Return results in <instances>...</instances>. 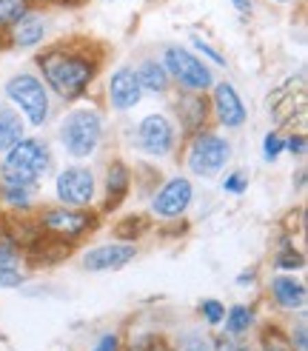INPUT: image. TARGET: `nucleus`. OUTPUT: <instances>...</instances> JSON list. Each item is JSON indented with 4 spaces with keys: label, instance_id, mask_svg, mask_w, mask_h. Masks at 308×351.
<instances>
[{
    "label": "nucleus",
    "instance_id": "obj_38",
    "mask_svg": "<svg viewBox=\"0 0 308 351\" xmlns=\"http://www.w3.org/2000/svg\"><path fill=\"white\" fill-rule=\"evenodd\" d=\"M237 12H251V0H231Z\"/></svg>",
    "mask_w": 308,
    "mask_h": 351
},
{
    "label": "nucleus",
    "instance_id": "obj_24",
    "mask_svg": "<svg viewBox=\"0 0 308 351\" xmlns=\"http://www.w3.org/2000/svg\"><path fill=\"white\" fill-rule=\"evenodd\" d=\"M260 351H291V343L283 331L274 326V328H263V337H260Z\"/></svg>",
    "mask_w": 308,
    "mask_h": 351
},
{
    "label": "nucleus",
    "instance_id": "obj_23",
    "mask_svg": "<svg viewBox=\"0 0 308 351\" xmlns=\"http://www.w3.org/2000/svg\"><path fill=\"white\" fill-rule=\"evenodd\" d=\"M31 12V0H0V29H9Z\"/></svg>",
    "mask_w": 308,
    "mask_h": 351
},
{
    "label": "nucleus",
    "instance_id": "obj_4",
    "mask_svg": "<svg viewBox=\"0 0 308 351\" xmlns=\"http://www.w3.org/2000/svg\"><path fill=\"white\" fill-rule=\"evenodd\" d=\"M266 109H268L271 120L277 123V126H294V123H303L305 112H308L305 75L300 72L297 77H291L283 86H277V89L268 95Z\"/></svg>",
    "mask_w": 308,
    "mask_h": 351
},
{
    "label": "nucleus",
    "instance_id": "obj_36",
    "mask_svg": "<svg viewBox=\"0 0 308 351\" xmlns=\"http://www.w3.org/2000/svg\"><path fill=\"white\" fill-rule=\"evenodd\" d=\"M214 348H217V351H251L248 346H243V343H234L231 337H217Z\"/></svg>",
    "mask_w": 308,
    "mask_h": 351
},
{
    "label": "nucleus",
    "instance_id": "obj_39",
    "mask_svg": "<svg viewBox=\"0 0 308 351\" xmlns=\"http://www.w3.org/2000/svg\"><path fill=\"white\" fill-rule=\"evenodd\" d=\"M46 3H55V6H75L80 0H46Z\"/></svg>",
    "mask_w": 308,
    "mask_h": 351
},
{
    "label": "nucleus",
    "instance_id": "obj_28",
    "mask_svg": "<svg viewBox=\"0 0 308 351\" xmlns=\"http://www.w3.org/2000/svg\"><path fill=\"white\" fill-rule=\"evenodd\" d=\"M283 152H285V137H280L277 132H268L263 140V157L271 163V160H277Z\"/></svg>",
    "mask_w": 308,
    "mask_h": 351
},
{
    "label": "nucleus",
    "instance_id": "obj_30",
    "mask_svg": "<svg viewBox=\"0 0 308 351\" xmlns=\"http://www.w3.org/2000/svg\"><path fill=\"white\" fill-rule=\"evenodd\" d=\"M177 351H211V343L205 340L200 331H192V335H185L180 340V348Z\"/></svg>",
    "mask_w": 308,
    "mask_h": 351
},
{
    "label": "nucleus",
    "instance_id": "obj_20",
    "mask_svg": "<svg viewBox=\"0 0 308 351\" xmlns=\"http://www.w3.org/2000/svg\"><path fill=\"white\" fill-rule=\"evenodd\" d=\"M17 140H23V120L14 109L0 106V152H9Z\"/></svg>",
    "mask_w": 308,
    "mask_h": 351
},
{
    "label": "nucleus",
    "instance_id": "obj_21",
    "mask_svg": "<svg viewBox=\"0 0 308 351\" xmlns=\"http://www.w3.org/2000/svg\"><path fill=\"white\" fill-rule=\"evenodd\" d=\"M222 323H226V335L229 337L246 335V331L254 326V308L251 306H231L226 311V317H222Z\"/></svg>",
    "mask_w": 308,
    "mask_h": 351
},
{
    "label": "nucleus",
    "instance_id": "obj_27",
    "mask_svg": "<svg viewBox=\"0 0 308 351\" xmlns=\"http://www.w3.org/2000/svg\"><path fill=\"white\" fill-rule=\"evenodd\" d=\"M200 314H203V320L209 326H220L222 317H226V306H222L220 300H214V297H209V300L200 303Z\"/></svg>",
    "mask_w": 308,
    "mask_h": 351
},
{
    "label": "nucleus",
    "instance_id": "obj_8",
    "mask_svg": "<svg viewBox=\"0 0 308 351\" xmlns=\"http://www.w3.org/2000/svg\"><path fill=\"white\" fill-rule=\"evenodd\" d=\"M163 66H166L168 77H175L188 92H205L209 86H214L211 69L183 46H168L163 55Z\"/></svg>",
    "mask_w": 308,
    "mask_h": 351
},
{
    "label": "nucleus",
    "instance_id": "obj_13",
    "mask_svg": "<svg viewBox=\"0 0 308 351\" xmlns=\"http://www.w3.org/2000/svg\"><path fill=\"white\" fill-rule=\"evenodd\" d=\"M140 100H143V89H140V80H137V72L129 69V66L117 69V72L112 75V80H109V103H112V109L129 112Z\"/></svg>",
    "mask_w": 308,
    "mask_h": 351
},
{
    "label": "nucleus",
    "instance_id": "obj_14",
    "mask_svg": "<svg viewBox=\"0 0 308 351\" xmlns=\"http://www.w3.org/2000/svg\"><path fill=\"white\" fill-rule=\"evenodd\" d=\"M211 106H214V114L220 120V126L226 129H237L246 123V106L240 100L237 89L231 83H217L214 86V97H211Z\"/></svg>",
    "mask_w": 308,
    "mask_h": 351
},
{
    "label": "nucleus",
    "instance_id": "obj_41",
    "mask_svg": "<svg viewBox=\"0 0 308 351\" xmlns=\"http://www.w3.org/2000/svg\"><path fill=\"white\" fill-rule=\"evenodd\" d=\"M277 3H291V0H277Z\"/></svg>",
    "mask_w": 308,
    "mask_h": 351
},
{
    "label": "nucleus",
    "instance_id": "obj_10",
    "mask_svg": "<svg viewBox=\"0 0 308 351\" xmlns=\"http://www.w3.org/2000/svg\"><path fill=\"white\" fill-rule=\"evenodd\" d=\"M137 146L151 157H166L175 149V126L166 114H146L137 126Z\"/></svg>",
    "mask_w": 308,
    "mask_h": 351
},
{
    "label": "nucleus",
    "instance_id": "obj_15",
    "mask_svg": "<svg viewBox=\"0 0 308 351\" xmlns=\"http://www.w3.org/2000/svg\"><path fill=\"white\" fill-rule=\"evenodd\" d=\"M177 114H180L183 129L188 134H194L203 129L205 117H209V100L203 97V92H185L177 100Z\"/></svg>",
    "mask_w": 308,
    "mask_h": 351
},
{
    "label": "nucleus",
    "instance_id": "obj_25",
    "mask_svg": "<svg viewBox=\"0 0 308 351\" xmlns=\"http://www.w3.org/2000/svg\"><path fill=\"white\" fill-rule=\"evenodd\" d=\"M146 226H149V220L140 217V215H137V217H129V220H123V223L117 226V237L123 240V243H129L131 237H140V234L146 232Z\"/></svg>",
    "mask_w": 308,
    "mask_h": 351
},
{
    "label": "nucleus",
    "instance_id": "obj_18",
    "mask_svg": "<svg viewBox=\"0 0 308 351\" xmlns=\"http://www.w3.org/2000/svg\"><path fill=\"white\" fill-rule=\"evenodd\" d=\"M129 189H131V171L126 163H120L114 160L106 171V212H112V208L120 206V200H123L129 195Z\"/></svg>",
    "mask_w": 308,
    "mask_h": 351
},
{
    "label": "nucleus",
    "instance_id": "obj_11",
    "mask_svg": "<svg viewBox=\"0 0 308 351\" xmlns=\"http://www.w3.org/2000/svg\"><path fill=\"white\" fill-rule=\"evenodd\" d=\"M192 197H194V189L185 178H171L163 183V189L154 195L151 200V212L163 217V220H175L180 217L188 206H192Z\"/></svg>",
    "mask_w": 308,
    "mask_h": 351
},
{
    "label": "nucleus",
    "instance_id": "obj_3",
    "mask_svg": "<svg viewBox=\"0 0 308 351\" xmlns=\"http://www.w3.org/2000/svg\"><path fill=\"white\" fill-rule=\"evenodd\" d=\"M103 137V117L94 109H75L60 123V143L72 157H89Z\"/></svg>",
    "mask_w": 308,
    "mask_h": 351
},
{
    "label": "nucleus",
    "instance_id": "obj_12",
    "mask_svg": "<svg viewBox=\"0 0 308 351\" xmlns=\"http://www.w3.org/2000/svg\"><path fill=\"white\" fill-rule=\"evenodd\" d=\"M134 254H137L134 243H106V245H97V249H89L83 254V269H89L94 274L117 271V269L129 266Z\"/></svg>",
    "mask_w": 308,
    "mask_h": 351
},
{
    "label": "nucleus",
    "instance_id": "obj_16",
    "mask_svg": "<svg viewBox=\"0 0 308 351\" xmlns=\"http://www.w3.org/2000/svg\"><path fill=\"white\" fill-rule=\"evenodd\" d=\"M271 297L280 308L294 311V308L305 306V286L300 283V280L288 277V274H277L271 280Z\"/></svg>",
    "mask_w": 308,
    "mask_h": 351
},
{
    "label": "nucleus",
    "instance_id": "obj_33",
    "mask_svg": "<svg viewBox=\"0 0 308 351\" xmlns=\"http://www.w3.org/2000/svg\"><path fill=\"white\" fill-rule=\"evenodd\" d=\"M285 149L291 152V154H305L308 152V140H305V134H291V137H285Z\"/></svg>",
    "mask_w": 308,
    "mask_h": 351
},
{
    "label": "nucleus",
    "instance_id": "obj_6",
    "mask_svg": "<svg viewBox=\"0 0 308 351\" xmlns=\"http://www.w3.org/2000/svg\"><path fill=\"white\" fill-rule=\"evenodd\" d=\"M6 95H9V100L14 103V106L26 114V120L31 123V126H43V123L49 120V92L34 75L21 72V75L9 77Z\"/></svg>",
    "mask_w": 308,
    "mask_h": 351
},
{
    "label": "nucleus",
    "instance_id": "obj_7",
    "mask_svg": "<svg viewBox=\"0 0 308 351\" xmlns=\"http://www.w3.org/2000/svg\"><path fill=\"white\" fill-rule=\"evenodd\" d=\"M231 146L226 137H220L214 132H194L192 146H188V169L200 178H211L222 166L229 163Z\"/></svg>",
    "mask_w": 308,
    "mask_h": 351
},
{
    "label": "nucleus",
    "instance_id": "obj_32",
    "mask_svg": "<svg viewBox=\"0 0 308 351\" xmlns=\"http://www.w3.org/2000/svg\"><path fill=\"white\" fill-rule=\"evenodd\" d=\"M288 343H291V351H308V328H305V323H300L294 328V335L288 337Z\"/></svg>",
    "mask_w": 308,
    "mask_h": 351
},
{
    "label": "nucleus",
    "instance_id": "obj_31",
    "mask_svg": "<svg viewBox=\"0 0 308 351\" xmlns=\"http://www.w3.org/2000/svg\"><path fill=\"white\" fill-rule=\"evenodd\" d=\"M137 351H175V348H171V343L163 335H146L137 343Z\"/></svg>",
    "mask_w": 308,
    "mask_h": 351
},
{
    "label": "nucleus",
    "instance_id": "obj_35",
    "mask_svg": "<svg viewBox=\"0 0 308 351\" xmlns=\"http://www.w3.org/2000/svg\"><path fill=\"white\" fill-rule=\"evenodd\" d=\"M117 348H120V337H117V335H103V337L94 343L92 351H117Z\"/></svg>",
    "mask_w": 308,
    "mask_h": 351
},
{
    "label": "nucleus",
    "instance_id": "obj_17",
    "mask_svg": "<svg viewBox=\"0 0 308 351\" xmlns=\"http://www.w3.org/2000/svg\"><path fill=\"white\" fill-rule=\"evenodd\" d=\"M12 32V46L17 49H31V46H38L43 40V34H46V21L40 14H23L17 23L9 26Z\"/></svg>",
    "mask_w": 308,
    "mask_h": 351
},
{
    "label": "nucleus",
    "instance_id": "obj_40",
    "mask_svg": "<svg viewBox=\"0 0 308 351\" xmlns=\"http://www.w3.org/2000/svg\"><path fill=\"white\" fill-rule=\"evenodd\" d=\"M297 189H305V169L297 171Z\"/></svg>",
    "mask_w": 308,
    "mask_h": 351
},
{
    "label": "nucleus",
    "instance_id": "obj_1",
    "mask_svg": "<svg viewBox=\"0 0 308 351\" xmlns=\"http://www.w3.org/2000/svg\"><path fill=\"white\" fill-rule=\"evenodd\" d=\"M43 80L51 92L63 100H77L86 95L89 83L97 75V60L89 58V51L72 46H55L38 58Z\"/></svg>",
    "mask_w": 308,
    "mask_h": 351
},
{
    "label": "nucleus",
    "instance_id": "obj_29",
    "mask_svg": "<svg viewBox=\"0 0 308 351\" xmlns=\"http://www.w3.org/2000/svg\"><path fill=\"white\" fill-rule=\"evenodd\" d=\"M246 186H248V178L243 171H231L222 178V191H229V195H243Z\"/></svg>",
    "mask_w": 308,
    "mask_h": 351
},
{
    "label": "nucleus",
    "instance_id": "obj_22",
    "mask_svg": "<svg viewBox=\"0 0 308 351\" xmlns=\"http://www.w3.org/2000/svg\"><path fill=\"white\" fill-rule=\"evenodd\" d=\"M34 189L29 186H14V183H0V200H3L12 212H26L31 206Z\"/></svg>",
    "mask_w": 308,
    "mask_h": 351
},
{
    "label": "nucleus",
    "instance_id": "obj_26",
    "mask_svg": "<svg viewBox=\"0 0 308 351\" xmlns=\"http://www.w3.org/2000/svg\"><path fill=\"white\" fill-rule=\"evenodd\" d=\"M274 266H277L280 271H294V269H303V266H305V257H303L297 249L285 245V249L277 254V260H274Z\"/></svg>",
    "mask_w": 308,
    "mask_h": 351
},
{
    "label": "nucleus",
    "instance_id": "obj_19",
    "mask_svg": "<svg viewBox=\"0 0 308 351\" xmlns=\"http://www.w3.org/2000/svg\"><path fill=\"white\" fill-rule=\"evenodd\" d=\"M137 80H140V89L149 95H163L168 89V72L157 60H146L140 69H137Z\"/></svg>",
    "mask_w": 308,
    "mask_h": 351
},
{
    "label": "nucleus",
    "instance_id": "obj_37",
    "mask_svg": "<svg viewBox=\"0 0 308 351\" xmlns=\"http://www.w3.org/2000/svg\"><path fill=\"white\" fill-rule=\"evenodd\" d=\"M246 283H254V269H248V271H243L237 277V286H246Z\"/></svg>",
    "mask_w": 308,
    "mask_h": 351
},
{
    "label": "nucleus",
    "instance_id": "obj_9",
    "mask_svg": "<svg viewBox=\"0 0 308 351\" xmlns=\"http://www.w3.org/2000/svg\"><path fill=\"white\" fill-rule=\"evenodd\" d=\"M55 195L63 206L86 208L94 197V174L83 166H68L57 174L55 180Z\"/></svg>",
    "mask_w": 308,
    "mask_h": 351
},
{
    "label": "nucleus",
    "instance_id": "obj_2",
    "mask_svg": "<svg viewBox=\"0 0 308 351\" xmlns=\"http://www.w3.org/2000/svg\"><path fill=\"white\" fill-rule=\"evenodd\" d=\"M49 149L40 140L23 137L6 152V160L0 163V183H14V186H29L38 189V180L49 171Z\"/></svg>",
    "mask_w": 308,
    "mask_h": 351
},
{
    "label": "nucleus",
    "instance_id": "obj_5",
    "mask_svg": "<svg viewBox=\"0 0 308 351\" xmlns=\"http://www.w3.org/2000/svg\"><path fill=\"white\" fill-rule=\"evenodd\" d=\"M40 232L46 237H55V240H66L72 243L83 234H89L97 229V217L86 208H72V206H57V208H46L38 220Z\"/></svg>",
    "mask_w": 308,
    "mask_h": 351
},
{
    "label": "nucleus",
    "instance_id": "obj_34",
    "mask_svg": "<svg viewBox=\"0 0 308 351\" xmlns=\"http://www.w3.org/2000/svg\"><path fill=\"white\" fill-rule=\"evenodd\" d=\"M192 43L197 46V51H203V55H205V58H211V60H214L217 66H222V63H226V58H222V55H220V51H214V49H211L209 43H205L203 38H197V34H194V38H192Z\"/></svg>",
    "mask_w": 308,
    "mask_h": 351
}]
</instances>
